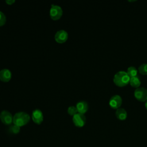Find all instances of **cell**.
Returning a JSON list of instances; mask_svg holds the SVG:
<instances>
[{
	"mask_svg": "<svg viewBox=\"0 0 147 147\" xmlns=\"http://www.w3.org/2000/svg\"><path fill=\"white\" fill-rule=\"evenodd\" d=\"M138 72L142 75H147V63H143L138 67Z\"/></svg>",
	"mask_w": 147,
	"mask_h": 147,
	"instance_id": "2e32d148",
	"label": "cell"
},
{
	"mask_svg": "<svg viewBox=\"0 0 147 147\" xmlns=\"http://www.w3.org/2000/svg\"><path fill=\"white\" fill-rule=\"evenodd\" d=\"M137 72L138 71L135 67L130 66L127 68L126 72L130 78H132L137 76Z\"/></svg>",
	"mask_w": 147,
	"mask_h": 147,
	"instance_id": "5bb4252c",
	"label": "cell"
},
{
	"mask_svg": "<svg viewBox=\"0 0 147 147\" xmlns=\"http://www.w3.org/2000/svg\"><path fill=\"white\" fill-rule=\"evenodd\" d=\"M115 116L118 119L123 121L126 119L127 114V112L125 109L119 107V108L116 109Z\"/></svg>",
	"mask_w": 147,
	"mask_h": 147,
	"instance_id": "7c38bea8",
	"label": "cell"
},
{
	"mask_svg": "<svg viewBox=\"0 0 147 147\" xmlns=\"http://www.w3.org/2000/svg\"><path fill=\"white\" fill-rule=\"evenodd\" d=\"M0 119L3 123L9 125L13 122V116L8 110H3L0 113Z\"/></svg>",
	"mask_w": 147,
	"mask_h": 147,
	"instance_id": "5b68a950",
	"label": "cell"
},
{
	"mask_svg": "<svg viewBox=\"0 0 147 147\" xmlns=\"http://www.w3.org/2000/svg\"><path fill=\"white\" fill-rule=\"evenodd\" d=\"M32 118L36 124H40L44 119V115L42 111L39 109H34L32 113Z\"/></svg>",
	"mask_w": 147,
	"mask_h": 147,
	"instance_id": "9c48e42d",
	"label": "cell"
},
{
	"mask_svg": "<svg viewBox=\"0 0 147 147\" xmlns=\"http://www.w3.org/2000/svg\"><path fill=\"white\" fill-rule=\"evenodd\" d=\"M11 71L7 68H3L0 71V80L3 82H9L11 78Z\"/></svg>",
	"mask_w": 147,
	"mask_h": 147,
	"instance_id": "30bf717a",
	"label": "cell"
},
{
	"mask_svg": "<svg viewBox=\"0 0 147 147\" xmlns=\"http://www.w3.org/2000/svg\"><path fill=\"white\" fill-rule=\"evenodd\" d=\"M72 121L76 126L81 127L85 125L86 118L84 114L78 113L73 116Z\"/></svg>",
	"mask_w": 147,
	"mask_h": 147,
	"instance_id": "8992f818",
	"label": "cell"
},
{
	"mask_svg": "<svg viewBox=\"0 0 147 147\" xmlns=\"http://www.w3.org/2000/svg\"><path fill=\"white\" fill-rule=\"evenodd\" d=\"M5 2L9 5H11L15 2V0H6Z\"/></svg>",
	"mask_w": 147,
	"mask_h": 147,
	"instance_id": "d6986e66",
	"label": "cell"
},
{
	"mask_svg": "<svg viewBox=\"0 0 147 147\" xmlns=\"http://www.w3.org/2000/svg\"><path fill=\"white\" fill-rule=\"evenodd\" d=\"M130 78L127 72L123 71L117 72L114 76V83L118 87H123L127 85L130 81Z\"/></svg>",
	"mask_w": 147,
	"mask_h": 147,
	"instance_id": "6da1fadb",
	"label": "cell"
},
{
	"mask_svg": "<svg viewBox=\"0 0 147 147\" xmlns=\"http://www.w3.org/2000/svg\"><path fill=\"white\" fill-rule=\"evenodd\" d=\"M145 106L146 107V109H147V100L145 101Z\"/></svg>",
	"mask_w": 147,
	"mask_h": 147,
	"instance_id": "ffe728a7",
	"label": "cell"
},
{
	"mask_svg": "<svg viewBox=\"0 0 147 147\" xmlns=\"http://www.w3.org/2000/svg\"><path fill=\"white\" fill-rule=\"evenodd\" d=\"M6 21V17L5 14L0 10V26L3 25Z\"/></svg>",
	"mask_w": 147,
	"mask_h": 147,
	"instance_id": "ac0fdd59",
	"label": "cell"
},
{
	"mask_svg": "<svg viewBox=\"0 0 147 147\" xmlns=\"http://www.w3.org/2000/svg\"><path fill=\"white\" fill-rule=\"evenodd\" d=\"M129 83L133 87L137 88L138 87H140V86L141 84V80L138 76L132 77L130 79Z\"/></svg>",
	"mask_w": 147,
	"mask_h": 147,
	"instance_id": "4fadbf2b",
	"label": "cell"
},
{
	"mask_svg": "<svg viewBox=\"0 0 147 147\" xmlns=\"http://www.w3.org/2000/svg\"><path fill=\"white\" fill-rule=\"evenodd\" d=\"M68 32L64 29H61L57 31L55 34V39L56 42L59 43H63L65 42L68 39Z\"/></svg>",
	"mask_w": 147,
	"mask_h": 147,
	"instance_id": "ba28073f",
	"label": "cell"
},
{
	"mask_svg": "<svg viewBox=\"0 0 147 147\" xmlns=\"http://www.w3.org/2000/svg\"><path fill=\"white\" fill-rule=\"evenodd\" d=\"M67 112H68V113L70 115L74 116L75 114L78 113V110H77V109H76V106H69L68 107Z\"/></svg>",
	"mask_w": 147,
	"mask_h": 147,
	"instance_id": "e0dca14e",
	"label": "cell"
},
{
	"mask_svg": "<svg viewBox=\"0 0 147 147\" xmlns=\"http://www.w3.org/2000/svg\"><path fill=\"white\" fill-rule=\"evenodd\" d=\"M122 103V99L120 95H114L112 96L109 100V105L110 106L114 109H117L120 107Z\"/></svg>",
	"mask_w": 147,
	"mask_h": 147,
	"instance_id": "52a82bcc",
	"label": "cell"
},
{
	"mask_svg": "<svg viewBox=\"0 0 147 147\" xmlns=\"http://www.w3.org/2000/svg\"><path fill=\"white\" fill-rule=\"evenodd\" d=\"M134 95L135 98L140 102H145L147 100V89L144 87L137 88L134 92Z\"/></svg>",
	"mask_w": 147,
	"mask_h": 147,
	"instance_id": "277c9868",
	"label": "cell"
},
{
	"mask_svg": "<svg viewBox=\"0 0 147 147\" xmlns=\"http://www.w3.org/2000/svg\"><path fill=\"white\" fill-rule=\"evenodd\" d=\"M30 120V115L26 112L18 111L13 115V123L20 127L27 124Z\"/></svg>",
	"mask_w": 147,
	"mask_h": 147,
	"instance_id": "7a4b0ae2",
	"label": "cell"
},
{
	"mask_svg": "<svg viewBox=\"0 0 147 147\" xmlns=\"http://www.w3.org/2000/svg\"><path fill=\"white\" fill-rule=\"evenodd\" d=\"M76 107L78 112L82 114H84L88 110V103L85 100H79L76 104Z\"/></svg>",
	"mask_w": 147,
	"mask_h": 147,
	"instance_id": "8fae6325",
	"label": "cell"
},
{
	"mask_svg": "<svg viewBox=\"0 0 147 147\" xmlns=\"http://www.w3.org/2000/svg\"><path fill=\"white\" fill-rule=\"evenodd\" d=\"M63 9L61 6L57 5L52 4L49 10V15L51 18L53 20H57L63 15Z\"/></svg>",
	"mask_w": 147,
	"mask_h": 147,
	"instance_id": "3957f363",
	"label": "cell"
},
{
	"mask_svg": "<svg viewBox=\"0 0 147 147\" xmlns=\"http://www.w3.org/2000/svg\"><path fill=\"white\" fill-rule=\"evenodd\" d=\"M20 131V127L16 125H11L8 128V131L13 134H17Z\"/></svg>",
	"mask_w": 147,
	"mask_h": 147,
	"instance_id": "9a60e30c",
	"label": "cell"
}]
</instances>
